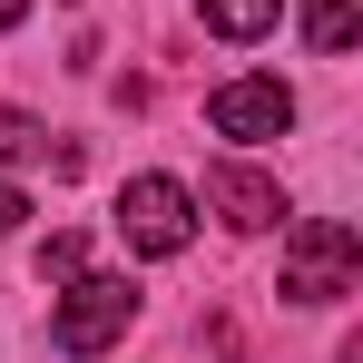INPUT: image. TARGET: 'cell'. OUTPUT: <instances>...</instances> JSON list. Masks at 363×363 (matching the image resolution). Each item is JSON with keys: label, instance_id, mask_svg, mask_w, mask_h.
<instances>
[{"label": "cell", "instance_id": "6da1fadb", "mask_svg": "<svg viewBox=\"0 0 363 363\" xmlns=\"http://www.w3.org/2000/svg\"><path fill=\"white\" fill-rule=\"evenodd\" d=\"M363 275V236L344 216H304L295 236H285V275H275V295L285 304H344Z\"/></svg>", "mask_w": 363, "mask_h": 363}, {"label": "cell", "instance_id": "7a4b0ae2", "mask_svg": "<svg viewBox=\"0 0 363 363\" xmlns=\"http://www.w3.org/2000/svg\"><path fill=\"white\" fill-rule=\"evenodd\" d=\"M128 324H138V285H128V275H89V265H79V275L60 285V324H50V344L89 363V354H108Z\"/></svg>", "mask_w": 363, "mask_h": 363}, {"label": "cell", "instance_id": "3957f363", "mask_svg": "<svg viewBox=\"0 0 363 363\" xmlns=\"http://www.w3.org/2000/svg\"><path fill=\"white\" fill-rule=\"evenodd\" d=\"M118 236L138 245V255H186V236H196V196H186L177 177H128Z\"/></svg>", "mask_w": 363, "mask_h": 363}, {"label": "cell", "instance_id": "277c9868", "mask_svg": "<svg viewBox=\"0 0 363 363\" xmlns=\"http://www.w3.org/2000/svg\"><path fill=\"white\" fill-rule=\"evenodd\" d=\"M206 128L236 138V147H265V138L295 128V89H285V79H226V89L206 99Z\"/></svg>", "mask_w": 363, "mask_h": 363}, {"label": "cell", "instance_id": "5b68a950", "mask_svg": "<svg viewBox=\"0 0 363 363\" xmlns=\"http://www.w3.org/2000/svg\"><path fill=\"white\" fill-rule=\"evenodd\" d=\"M206 206H216L236 236H265V226H285V186L265 177V167H206Z\"/></svg>", "mask_w": 363, "mask_h": 363}, {"label": "cell", "instance_id": "8992f818", "mask_svg": "<svg viewBox=\"0 0 363 363\" xmlns=\"http://www.w3.org/2000/svg\"><path fill=\"white\" fill-rule=\"evenodd\" d=\"M354 40H363V0H304V50L344 60Z\"/></svg>", "mask_w": 363, "mask_h": 363}, {"label": "cell", "instance_id": "52a82bcc", "mask_svg": "<svg viewBox=\"0 0 363 363\" xmlns=\"http://www.w3.org/2000/svg\"><path fill=\"white\" fill-rule=\"evenodd\" d=\"M196 20H206L216 40H265V30L285 20V0H196Z\"/></svg>", "mask_w": 363, "mask_h": 363}, {"label": "cell", "instance_id": "ba28073f", "mask_svg": "<svg viewBox=\"0 0 363 363\" xmlns=\"http://www.w3.org/2000/svg\"><path fill=\"white\" fill-rule=\"evenodd\" d=\"M0 157H50V167H79L69 147H50L40 138V118H20V108H0Z\"/></svg>", "mask_w": 363, "mask_h": 363}, {"label": "cell", "instance_id": "9c48e42d", "mask_svg": "<svg viewBox=\"0 0 363 363\" xmlns=\"http://www.w3.org/2000/svg\"><path fill=\"white\" fill-rule=\"evenodd\" d=\"M79 255H89L79 236H50V245H40V285H69V275H79Z\"/></svg>", "mask_w": 363, "mask_h": 363}, {"label": "cell", "instance_id": "30bf717a", "mask_svg": "<svg viewBox=\"0 0 363 363\" xmlns=\"http://www.w3.org/2000/svg\"><path fill=\"white\" fill-rule=\"evenodd\" d=\"M20 216H30V196H20V186L0 177V236H20Z\"/></svg>", "mask_w": 363, "mask_h": 363}, {"label": "cell", "instance_id": "8fae6325", "mask_svg": "<svg viewBox=\"0 0 363 363\" xmlns=\"http://www.w3.org/2000/svg\"><path fill=\"white\" fill-rule=\"evenodd\" d=\"M20 20H30V0H0V30H20Z\"/></svg>", "mask_w": 363, "mask_h": 363}]
</instances>
